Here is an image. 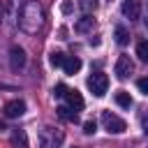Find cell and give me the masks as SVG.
Returning a JSON list of instances; mask_svg holds the SVG:
<instances>
[{
  "label": "cell",
  "mask_w": 148,
  "mask_h": 148,
  "mask_svg": "<svg viewBox=\"0 0 148 148\" xmlns=\"http://www.w3.org/2000/svg\"><path fill=\"white\" fill-rule=\"evenodd\" d=\"M42 21H44L42 7H39L35 0H28V2L21 7V18H18L21 28H23L25 32H37V30L42 28Z\"/></svg>",
  "instance_id": "1"
},
{
  "label": "cell",
  "mask_w": 148,
  "mask_h": 148,
  "mask_svg": "<svg viewBox=\"0 0 148 148\" xmlns=\"http://www.w3.org/2000/svg\"><path fill=\"white\" fill-rule=\"evenodd\" d=\"M102 125H104V130H106L109 134H123V132L127 130V123H125L120 116L111 113V111H102Z\"/></svg>",
  "instance_id": "2"
},
{
  "label": "cell",
  "mask_w": 148,
  "mask_h": 148,
  "mask_svg": "<svg viewBox=\"0 0 148 148\" xmlns=\"http://www.w3.org/2000/svg\"><path fill=\"white\" fill-rule=\"evenodd\" d=\"M86 86H88V90H90L95 97H102V95L106 92V88H109V76H106L104 72H95V74L88 76Z\"/></svg>",
  "instance_id": "3"
},
{
  "label": "cell",
  "mask_w": 148,
  "mask_h": 148,
  "mask_svg": "<svg viewBox=\"0 0 148 148\" xmlns=\"http://www.w3.org/2000/svg\"><path fill=\"white\" fill-rule=\"evenodd\" d=\"M62 139H65V134L60 130H53V127H44L39 132V146L42 148H60Z\"/></svg>",
  "instance_id": "4"
},
{
  "label": "cell",
  "mask_w": 148,
  "mask_h": 148,
  "mask_svg": "<svg viewBox=\"0 0 148 148\" xmlns=\"http://www.w3.org/2000/svg\"><path fill=\"white\" fill-rule=\"evenodd\" d=\"M2 113H5L7 118H21V116L25 113V102H23V99H12V102H7V104L2 106Z\"/></svg>",
  "instance_id": "5"
},
{
  "label": "cell",
  "mask_w": 148,
  "mask_h": 148,
  "mask_svg": "<svg viewBox=\"0 0 148 148\" xmlns=\"http://www.w3.org/2000/svg\"><path fill=\"white\" fill-rule=\"evenodd\" d=\"M132 69H134V65H132L130 56H120V58L116 60L113 72H116V76H118V79H127V76L132 74Z\"/></svg>",
  "instance_id": "6"
},
{
  "label": "cell",
  "mask_w": 148,
  "mask_h": 148,
  "mask_svg": "<svg viewBox=\"0 0 148 148\" xmlns=\"http://www.w3.org/2000/svg\"><path fill=\"white\" fill-rule=\"evenodd\" d=\"M120 12H123L125 18L134 21V18H139V14H141V5H139V0H123Z\"/></svg>",
  "instance_id": "7"
},
{
  "label": "cell",
  "mask_w": 148,
  "mask_h": 148,
  "mask_svg": "<svg viewBox=\"0 0 148 148\" xmlns=\"http://www.w3.org/2000/svg\"><path fill=\"white\" fill-rule=\"evenodd\" d=\"M25 65V51L21 49V46H12L9 49V67L16 72V69H21Z\"/></svg>",
  "instance_id": "8"
},
{
  "label": "cell",
  "mask_w": 148,
  "mask_h": 148,
  "mask_svg": "<svg viewBox=\"0 0 148 148\" xmlns=\"http://www.w3.org/2000/svg\"><path fill=\"white\" fill-rule=\"evenodd\" d=\"M65 99H67V106H69V109H74V111H81V109L86 106V102H83V97H81V92H79V90H67Z\"/></svg>",
  "instance_id": "9"
},
{
  "label": "cell",
  "mask_w": 148,
  "mask_h": 148,
  "mask_svg": "<svg viewBox=\"0 0 148 148\" xmlns=\"http://www.w3.org/2000/svg\"><path fill=\"white\" fill-rule=\"evenodd\" d=\"M9 143H12V148H30L25 130H14L12 136H9Z\"/></svg>",
  "instance_id": "10"
},
{
  "label": "cell",
  "mask_w": 148,
  "mask_h": 148,
  "mask_svg": "<svg viewBox=\"0 0 148 148\" xmlns=\"http://www.w3.org/2000/svg\"><path fill=\"white\" fill-rule=\"evenodd\" d=\"M62 69H65V74H76L81 69V58L79 56H67L65 62H62Z\"/></svg>",
  "instance_id": "11"
},
{
  "label": "cell",
  "mask_w": 148,
  "mask_h": 148,
  "mask_svg": "<svg viewBox=\"0 0 148 148\" xmlns=\"http://www.w3.org/2000/svg\"><path fill=\"white\" fill-rule=\"evenodd\" d=\"M92 25H95V18H92L90 14H83V16H81V18L76 21L74 30H76V32H88V30H90Z\"/></svg>",
  "instance_id": "12"
},
{
  "label": "cell",
  "mask_w": 148,
  "mask_h": 148,
  "mask_svg": "<svg viewBox=\"0 0 148 148\" xmlns=\"http://www.w3.org/2000/svg\"><path fill=\"white\" fill-rule=\"evenodd\" d=\"M113 99H116V104H118L120 109H130V106H132V95H130L127 90H116Z\"/></svg>",
  "instance_id": "13"
},
{
  "label": "cell",
  "mask_w": 148,
  "mask_h": 148,
  "mask_svg": "<svg viewBox=\"0 0 148 148\" xmlns=\"http://www.w3.org/2000/svg\"><path fill=\"white\" fill-rule=\"evenodd\" d=\"M113 37H116V44H120V46L130 44V32H127V28H125V25H116Z\"/></svg>",
  "instance_id": "14"
},
{
  "label": "cell",
  "mask_w": 148,
  "mask_h": 148,
  "mask_svg": "<svg viewBox=\"0 0 148 148\" xmlns=\"http://www.w3.org/2000/svg\"><path fill=\"white\" fill-rule=\"evenodd\" d=\"M56 113H58L62 120H67V123H76V111H74V109H69V106H58V109H56Z\"/></svg>",
  "instance_id": "15"
},
{
  "label": "cell",
  "mask_w": 148,
  "mask_h": 148,
  "mask_svg": "<svg viewBox=\"0 0 148 148\" xmlns=\"http://www.w3.org/2000/svg\"><path fill=\"white\" fill-rule=\"evenodd\" d=\"M136 56H139L141 62H148V39H141L136 44Z\"/></svg>",
  "instance_id": "16"
},
{
  "label": "cell",
  "mask_w": 148,
  "mask_h": 148,
  "mask_svg": "<svg viewBox=\"0 0 148 148\" xmlns=\"http://www.w3.org/2000/svg\"><path fill=\"white\" fill-rule=\"evenodd\" d=\"M65 53H60V51H53L51 56H49V65L51 67H62V62H65Z\"/></svg>",
  "instance_id": "17"
},
{
  "label": "cell",
  "mask_w": 148,
  "mask_h": 148,
  "mask_svg": "<svg viewBox=\"0 0 148 148\" xmlns=\"http://www.w3.org/2000/svg\"><path fill=\"white\" fill-rule=\"evenodd\" d=\"M76 5L86 12V14H90V12H95V7H97V0H76Z\"/></svg>",
  "instance_id": "18"
},
{
  "label": "cell",
  "mask_w": 148,
  "mask_h": 148,
  "mask_svg": "<svg viewBox=\"0 0 148 148\" xmlns=\"http://www.w3.org/2000/svg\"><path fill=\"white\" fill-rule=\"evenodd\" d=\"M95 132H97L95 120H86V123H83V134H88V136H90V134H95Z\"/></svg>",
  "instance_id": "19"
},
{
  "label": "cell",
  "mask_w": 148,
  "mask_h": 148,
  "mask_svg": "<svg viewBox=\"0 0 148 148\" xmlns=\"http://www.w3.org/2000/svg\"><path fill=\"white\" fill-rule=\"evenodd\" d=\"M67 90H69V88H67L65 83H56V88H53V95H56V97H65V95H67Z\"/></svg>",
  "instance_id": "20"
},
{
  "label": "cell",
  "mask_w": 148,
  "mask_h": 148,
  "mask_svg": "<svg viewBox=\"0 0 148 148\" xmlns=\"http://www.w3.org/2000/svg\"><path fill=\"white\" fill-rule=\"evenodd\" d=\"M136 88H139V92L148 95V76H141V79L136 81Z\"/></svg>",
  "instance_id": "21"
},
{
  "label": "cell",
  "mask_w": 148,
  "mask_h": 148,
  "mask_svg": "<svg viewBox=\"0 0 148 148\" xmlns=\"http://www.w3.org/2000/svg\"><path fill=\"white\" fill-rule=\"evenodd\" d=\"M72 9H74L72 0H62V2H60V12H62V14H72Z\"/></svg>",
  "instance_id": "22"
},
{
  "label": "cell",
  "mask_w": 148,
  "mask_h": 148,
  "mask_svg": "<svg viewBox=\"0 0 148 148\" xmlns=\"http://www.w3.org/2000/svg\"><path fill=\"white\" fill-rule=\"evenodd\" d=\"M0 18H2V2H0Z\"/></svg>",
  "instance_id": "23"
},
{
  "label": "cell",
  "mask_w": 148,
  "mask_h": 148,
  "mask_svg": "<svg viewBox=\"0 0 148 148\" xmlns=\"http://www.w3.org/2000/svg\"><path fill=\"white\" fill-rule=\"evenodd\" d=\"M2 130H5V125H2V123H0V132H2Z\"/></svg>",
  "instance_id": "24"
},
{
  "label": "cell",
  "mask_w": 148,
  "mask_h": 148,
  "mask_svg": "<svg viewBox=\"0 0 148 148\" xmlns=\"http://www.w3.org/2000/svg\"><path fill=\"white\" fill-rule=\"evenodd\" d=\"M146 132H148V130H146Z\"/></svg>",
  "instance_id": "25"
}]
</instances>
